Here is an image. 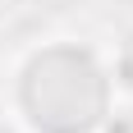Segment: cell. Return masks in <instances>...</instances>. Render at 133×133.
<instances>
[{
  "mask_svg": "<svg viewBox=\"0 0 133 133\" xmlns=\"http://www.w3.org/2000/svg\"><path fill=\"white\" fill-rule=\"evenodd\" d=\"M115 106V74L83 41L55 37L18 55L9 110L23 133H101Z\"/></svg>",
  "mask_w": 133,
  "mask_h": 133,
  "instance_id": "6da1fadb",
  "label": "cell"
},
{
  "mask_svg": "<svg viewBox=\"0 0 133 133\" xmlns=\"http://www.w3.org/2000/svg\"><path fill=\"white\" fill-rule=\"evenodd\" d=\"M5 18H9V0H0V23H5Z\"/></svg>",
  "mask_w": 133,
  "mask_h": 133,
  "instance_id": "7a4b0ae2",
  "label": "cell"
}]
</instances>
